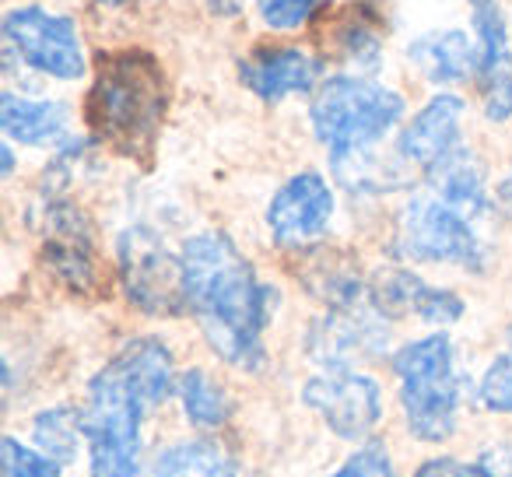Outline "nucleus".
Masks as SVG:
<instances>
[{
	"label": "nucleus",
	"instance_id": "9b49d317",
	"mask_svg": "<svg viewBox=\"0 0 512 477\" xmlns=\"http://www.w3.org/2000/svg\"><path fill=\"white\" fill-rule=\"evenodd\" d=\"M334 218V193L320 172L292 176L267 207V225L278 246H309L327 232Z\"/></svg>",
	"mask_w": 512,
	"mask_h": 477
},
{
	"label": "nucleus",
	"instance_id": "2eb2a0df",
	"mask_svg": "<svg viewBox=\"0 0 512 477\" xmlns=\"http://www.w3.org/2000/svg\"><path fill=\"white\" fill-rule=\"evenodd\" d=\"M239 78L264 102H278L295 92H313L320 78V60L295 46H260L239 64Z\"/></svg>",
	"mask_w": 512,
	"mask_h": 477
},
{
	"label": "nucleus",
	"instance_id": "f3484780",
	"mask_svg": "<svg viewBox=\"0 0 512 477\" xmlns=\"http://www.w3.org/2000/svg\"><path fill=\"white\" fill-rule=\"evenodd\" d=\"M411 64L425 74L435 85H456V81H467L470 74L481 67V50L470 43L463 32H428V36L414 39L411 50H407Z\"/></svg>",
	"mask_w": 512,
	"mask_h": 477
},
{
	"label": "nucleus",
	"instance_id": "20e7f679",
	"mask_svg": "<svg viewBox=\"0 0 512 477\" xmlns=\"http://www.w3.org/2000/svg\"><path fill=\"white\" fill-rule=\"evenodd\" d=\"M393 372L400 376V400L414 439H449L456 432V400H460L449 337L432 334L404 344L393 355Z\"/></svg>",
	"mask_w": 512,
	"mask_h": 477
},
{
	"label": "nucleus",
	"instance_id": "bb28decb",
	"mask_svg": "<svg viewBox=\"0 0 512 477\" xmlns=\"http://www.w3.org/2000/svg\"><path fill=\"white\" fill-rule=\"evenodd\" d=\"M316 4H320V0H256L260 18H264L271 29H281V32H292V29H299V25H306L309 18L316 15Z\"/></svg>",
	"mask_w": 512,
	"mask_h": 477
},
{
	"label": "nucleus",
	"instance_id": "39448f33",
	"mask_svg": "<svg viewBox=\"0 0 512 477\" xmlns=\"http://www.w3.org/2000/svg\"><path fill=\"white\" fill-rule=\"evenodd\" d=\"M141 414L144 404L137 393L106 365L88 386L81 411V432L92 446V477L141 474Z\"/></svg>",
	"mask_w": 512,
	"mask_h": 477
},
{
	"label": "nucleus",
	"instance_id": "4be33fe9",
	"mask_svg": "<svg viewBox=\"0 0 512 477\" xmlns=\"http://www.w3.org/2000/svg\"><path fill=\"white\" fill-rule=\"evenodd\" d=\"M155 477H235V460L218 439H190L158 456Z\"/></svg>",
	"mask_w": 512,
	"mask_h": 477
},
{
	"label": "nucleus",
	"instance_id": "a878e982",
	"mask_svg": "<svg viewBox=\"0 0 512 477\" xmlns=\"http://www.w3.org/2000/svg\"><path fill=\"white\" fill-rule=\"evenodd\" d=\"M477 393H481V404L488 407V411L512 414V355H502L488 365Z\"/></svg>",
	"mask_w": 512,
	"mask_h": 477
},
{
	"label": "nucleus",
	"instance_id": "2f4dec72",
	"mask_svg": "<svg viewBox=\"0 0 512 477\" xmlns=\"http://www.w3.org/2000/svg\"><path fill=\"white\" fill-rule=\"evenodd\" d=\"M102 4H123V0H102Z\"/></svg>",
	"mask_w": 512,
	"mask_h": 477
},
{
	"label": "nucleus",
	"instance_id": "7ed1b4c3",
	"mask_svg": "<svg viewBox=\"0 0 512 477\" xmlns=\"http://www.w3.org/2000/svg\"><path fill=\"white\" fill-rule=\"evenodd\" d=\"M313 130L330 148L334 162L362 155L383 141L404 116V99L369 78H330L313 99Z\"/></svg>",
	"mask_w": 512,
	"mask_h": 477
},
{
	"label": "nucleus",
	"instance_id": "423d86ee",
	"mask_svg": "<svg viewBox=\"0 0 512 477\" xmlns=\"http://www.w3.org/2000/svg\"><path fill=\"white\" fill-rule=\"evenodd\" d=\"M127 299L151 316H179L186 309L183 257H172L151 228H127L116 246Z\"/></svg>",
	"mask_w": 512,
	"mask_h": 477
},
{
	"label": "nucleus",
	"instance_id": "aec40b11",
	"mask_svg": "<svg viewBox=\"0 0 512 477\" xmlns=\"http://www.w3.org/2000/svg\"><path fill=\"white\" fill-rule=\"evenodd\" d=\"M428 183L435 186L442 204L456 207L460 214L484 211V169L467 148H456L449 158L428 169Z\"/></svg>",
	"mask_w": 512,
	"mask_h": 477
},
{
	"label": "nucleus",
	"instance_id": "6e6552de",
	"mask_svg": "<svg viewBox=\"0 0 512 477\" xmlns=\"http://www.w3.org/2000/svg\"><path fill=\"white\" fill-rule=\"evenodd\" d=\"M0 32H4L8 50L18 53L22 64L36 67V71L64 81L85 74V50H81L78 29L71 18L50 15L43 8H15L8 11Z\"/></svg>",
	"mask_w": 512,
	"mask_h": 477
},
{
	"label": "nucleus",
	"instance_id": "cd10ccee",
	"mask_svg": "<svg viewBox=\"0 0 512 477\" xmlns=\"http://www.w3.org/2000/svg\"><path fill=\"white\" fill-rule=\"evenodd\" d=\"M330 477H397V470H393V460L386 456V449L379 442H369Z\"/></svg>",
	"mask_w": 512,
	"mask_h": 477
},
{
	"label": "nucleus",
	"instance_id": "ddd939ff",
	"mask_svg": "<svg viewBox=\"0 0 512 477\" xmlns=\"http://www.w3.org/2000/svg\"><path fill=\"white\" fill-rule=\"evenodd\" d=\"M386 341V327H383V313L376 309L372 295L365 302H355V306L334 309L323 323H316L313 330V355L320 362H334L344 365L358 355H372L379 351Z\"/></svg>",
	"mask_w": 512,
	"mask_h": 477
},
{
	"label": "nucleus",
	"instance_id": "c756f323",
	"mask_svg": "<svg viewBox=\"0 0 512 477\" xmlns=\"http://www.w3.org/2000/svg\"><path fill=\"white\" fill-rule=\"evenodd\" d=\"M11 169H15V155H11V148L4 144V148H0V172L11 176Z\"/></svg>",
	"mask_w": 512,
	"mask_h": 477
},
{
	"label": "nucleus",
	"instance_id": "f03ea898",
	"mask_svg": "<svg viewBox=\"0 0 512 477\" xmlns=\"http://www.w3.org/2000/svg\"><path fill=\"white\" fill-rule=\"evenodd\" d=\"M169 113V78L148 50L99 53L85 95V123L102 144L148 162Z\"/></svg>",
	"mask_w": 512,
	"mask_h": 477
},
{
	"label": "nucleus",
	"instance_id": "0eeeda50",
	"mask_svg": "<svg viewBox=\"0 0 512 477\" xmlns=\"http://www.w3.org/2000/svg\"><path fill=\"white\" fill-rule=\"evenodd\" d=\"M400 253L411 260H425V264H460L467 271L484 267V250L467 214L442 204L439 197H414L407 204Z\"/></svg>",
	"mask_w": 512,
	"mask_h": 477
},
{
	"label": "nucleus",
	"instance_id": "c85d7f7f",
	"mask_svg": "<svg viewBox=\"0 0 512 477\" xmlns=\"http://www.w3.org/2000/svg\"><path fill=\"white\" fill-rule=\"evenodd\" d=\"M414 477H491L484 467H470V463H456L449 460V456H442V460H428L421 463L418 470H414Z\"/></svg>",
	"mask_w": 512,
	"mask_h": 477
},
{
	"label": "nucleus",
	"instance_id": "9d476101",
	"mask_svg": "<svg viewBox=\"0 0 512 477\" xmlns=\"http://www.w3.org/2000/svg\"><path fill=\"white\" fill-rule=\"evenodd\" d=\"M43 260L50 274L71 292L95 288V243L88 218L71 200H50L43 232Z\"/></svg>",
	"mask_w": 512,
	"mask_h": 477
},
{
	"label": "nucleus",
	"instance_id": "473e14b6",
	"mask_svg": "<svg viewBox=\"0 0 512 477\" xmlns=\"http://www.w3.org/2000/svg\"><path fill=\"white\" fill-rule=\"evenodd\" d=\"M509 355H512V351H509Z\"/></svg>",
	"mask_w": 512,
	"mask_h": 477
},
{
	"label": "nucleus",
	"instance_id": "7c9ffc66",
	"mask_svg": "<svg viewBox=\"0 0 512 477\" xmlns=\"http://www.w3.org/2000/svg\"><path fill=\"white\" fill-rule=\"evenodd\" d=\"M502 200L512 207V172H509V176H505V183H502Z\"/></svg>",
	"mask_w": 512,
	"mask_h": 477
},
{
	"label": "nucleus",
	"instance_id": "6ab92c4d",
	"mask_svg": "<svg viewBox=\"0 0 512 477\" xmlns=\"http://www.w3.org/2000/svg\"><path fill=\"white\" fill-rule=\"evenodd\" d=\"M0 127L15 141L46 148V144H57L67 134V109L60 102H36L22 99L15 92H4L0 95Z\"/></svg>",
	"mask_w": 512,
	"mask_h": 477
},
{
	"label": "nucleus",
	"instance_id": "412c9836",
	"mask_svg": "<svg viewBox=\"0 0 512 477\" xmlns=\"http://www.w3.org/2000/svg\"><path fill=\"white\" fill-rule=\"evenodd\" d=\"M379 22L376 8L372 4H348L334 15L330 22V46H334L341 57L355 60V64L376 67L379 60Z\"/></svg>",
	"mask_w": 512,
	"mask_h": 477
},
{
	"label": "nucleus",
	"instance_id": "4468645a",
	"mask_svg": "<svg viewBox=\"0 0 512 477\" xmlns=\"http://www.w3.org/2000/svg\"><path fill=\"white\" fill-rule=\"evenodd\" d=\"M369 295L383 316L411 313L428 323H456L463 316L460 295L428 285V281H421L418 274L400 271V267H390V271L376 274V281L369 285Z\"/></svg>",
	"mask_w": 512,
	"mask_h": 477
},
{
	"label": "nucleus",
	"instance_id": "b1692460",
	"mask_svg": "<svg viewBox=\"0 0 512 477\" xmlns=\"http://www.w3.org/2000/svg\"><path fill=\"white\" fill-rule=\"evenodd\" d=\"M36 442L50 460H74L81 439V414L74 407H50L32 421Z\"/></svg>",
	"mask_w": 512,
	"mask_h": 477
},
{
	"label": "nucleus",
	"instance_id": "393cba45",
	"mask_svg": "<svg viewBox=\"0 0 512 477\" xmlns=\"http://www.w3.org/2000/svg\"><path fill=\"white\" fill-rule=\"evenodd\" d=\"M0 470H4V477H60L57 460L29 453V449L15 439L0 442Z\"/></svg>",
	"mask_w": 512,
	"mask_h": 477
},
{
	"label": "nucleus",
	"instance_id": "1a4fd4ad",
	"mask_svg": "<svg viewBox=\"0 0 512 477\" xmlns=\"http://www.w3.org/2000/svg\"><path fill=\"white\" fill-rule=\"evenodd\" d=\"M302 400L313 411H320L323 421L341 439H365L383 414V393H379L376 379L348 369L334 372V376L309 379L302 386Z\"/></svg>",
	"mask_w": 512,
	"mask_h": 477
},
{
	"label": "nucleus",
	"instance_id": "f8f14e48",
	"mask_svg": "<svg viewBox=\"0 0 512 477\" xmlns=\"http://www.w3.org/2000/svg\"><path fill=\"white\" fill-rule=\"evenodd\" d=\"M474 11L477 50H481V99L484 116L495 123L512 116V50H509V25L498 8V0H470Z\"/></svg>",
	"mask_w": 512,
	"mask_h": 477
},
{
	"label": "nucleus",
	"instance_id": "5701e85b",
	"mask_svg": "<svg viewBox=\"0 0 512 477\" xmlns=\"http://www.w3.org/2000/svg\"><path fill=\"white\" fill-rule=\"evenodd\" d=\"M176 390H179V400H183L186 418H190L193 425L218 428V425H225L228 414H232L228 397L211 383V379H207V372H200V369L183 372L179 383H176Z\"/></svg>",
	"mask_w": 512,
	"mask_h": 477
},
{
	"label": "nucleus",
	"instance_id": "f257e3e1",
	"mask_svg": "<svg viewBox=\"0 0 512 477\" xmlns=\"http://www.w3.org/2000/svg\"><path fill=\"white\" fill-rule=\"evenodd\" d=\"M186 309L200 320L214 355L235 369H264V327L274 292L225 232H200L183 243Z\"/></svg>",
	"mask_w": 512,
	"mask_h": 477
},
{
	"label": "nucleus",
	"instance_id": "dca6fc26",
	"mask_svg": "<svg viewBox=\"0 0 512 477\" xmlns=\"http://www.w3.org/2000/svg\"><path fill=\"white\" fill-rule=\"evenodd\" d=\"M460 116L463 102L456 95H435L400 134L397 148L407 162H418L421 169H432L442 158H449L456 148H463L460 141Z\"/></svg>",
	"mask_w": 512,
	"mask_h": 477
},
{
	"label": "nucleus",
	"instance_id": "a211bd4d",
	"mask_svg": "<svg viewBox=\"0 0 512 477\" xmlns=\"http://www.w3.org/2000/svg\"><path fill=\"white\" fill-rule=\"evenodd\" d=\"M109 365L120 372V379L137 393V400H141L144 407H155L169 397L172 351L165 348L162 341H155V337H137V341H130Z\"/></svg>",
	"mask_w": 512,
	"mask_h": 477
}]
</instances>
